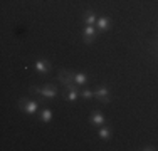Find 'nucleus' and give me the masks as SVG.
I'll return each instance as SVG.
<instances>
[{
    "label": "nucleus",
    "mask_w": 158,
    "mask_h": 151,
    "mask_svg": "<svg viewBox=\"0 0 158 151\" xmlns=\"http://www.w3.org/2000/svg\"><path fill=\"white\" fill-rule=\"evenodd\" d=\"M57 81L61 82L62 86H69V84H73V82H74V79H73V71L61 69V71H59V74H57Z\"/></svg>",
    "instance_id": "9"
},
{
    "label": "nucleus",
    "mask_w": 158,
    "mask_h": 151,
    "mask_svg": "<svg viewBox=\"0 0 158 151\" xmlns=\"http://www.w3.org/2000/svg\"><path fill=\"white\" fill-rule=\"evenodd\" d=\"M46 99H32V97H20L19 99V111L27 116H34L40 111V106L44 104Z\"/></svg>",
    "instance_id": "1"
},
{
    "label": "nucleus",
    "mask_w": 158,
    "mask_h": 151,
    "mask_svg": "<svg viewBox=\"0 0 158 151\" xmlns=\"http://www.w3.org/2000/svg\"><path fill=\"white\" fill-rule=\"evenodd\" d=\"M111 18L108 17V15H101V17H98V22H96V29L99 30V34H104L108 32V30H111Z\"/></svg>",
    "instance_id": "8"
},
{
    "label": "nucleus",
    "mask_w": 158,
    "mask_h": 151,
    "mask_svg": "<svg viewBox=\"0 0 158 151\" xmlns=\"http://www.w3.org/2000/svg\"><path fill=\"white\" fill-rule=\"evenodd\" d=\"M29 91H31L32 94H37L39 97H42V99H56L57 97V88H56V84H51V82H46V84L42 86H31L29 88Z\"/></svg>",
    "instance_id": "2"
},
{
    "label": "nucleus",
    "mask_w": 158,
    "mask_h": 151,
    "mask_svg": "<svg viewBox=\"0 0 158 151\" xmlns=\"http://www.w3.org/2000/svg\"><path fill=\"white\" fill-rule=\"evenodd\" d=\"M140 149H143V151H155L156 148H155L153 145H145V146H143V148H140Z\"/></svg>",
    "instance_id": "15"
},
{
    "label": "nucleus",
    "mask_w": 158,
    "mask_h": 151,
    "mask_svg": "<svg viewBox=\"0 0 158 151\" xmlns=\"http://www.w3.org/2000/svg\"><path fill=\"white\" fill-rule=\"evenodd\" d=\"M94 99H98L103 104H110L111 103V91L108 84H98V88L94 89Z\"/></svg>",
    "instance_id": "4"
},
{
    "label": "nucleus",
    "mask_w": 158,
    "mask_h": 151,
    "mask_svg": "<svg viewBox=\"0 0 158 151\" xmlns=\"http://www.w3.org/2000/svg\"><path fill=\"white\" fill-rule=\"evenodd\" d=\"M82 22H84V25H96L98 17H96L94 10H91V9L84 10V14H82Z\"/></svg>",
    "instance_id": "13"
},
{
    "label": "nucleus",
    "mask_w": 158,
    "mask_h": 151,
    "mask_svg": "<svg viewBox=\"0 0 158 151\" xmlns=\"http://www.w3.org/2000/svg\"><path fill=\"white\" fill-rule=\"evenodd\" d=\"M81 99H84V101L94 99V91L89 89V88H82V89H81Z\"/></svg>",
    "instance_id": "14"
},
{
    "label": "nucleus",
    "mask_w": 158,
    "mask_h": 151,
    "mask_svg": "<svg viewBox=\"0 0 158 151\" xmlns=\"http://www.w3.org/2000/svg\"><path fill=\"white\" fill-rule=\"evenodd\" d=\"M34 71H35L39 76H47V74L52 71L51 60H47V59H44V57L37 59L35 62H34Z\"/></svg>",
    "instance_id": "6"
},
{
    "label": "nucleus",
    "mask_w": 158,
    "mask_h": 151,
    "mask_svg": "<svg viewBox=\"0 0 158 151\" xmlns=\"http://www.w3.org/2000/svg\"><path fill=\"white\" fill-rule=\"evenodd\" d=\"M73 79L79 88H86L88 82H89V76L86 72H73Z\"/></svg>",
    "instance_id": "12"
},
{
    "label": "nucleus",
    "mask_w": 158,
    "mask_h": 151,
    "mask_svg": "<svg viewBox=\"0 0 158 151\" xmlns=\"http://www.w3.org/2000/svg\"><path fill=\"white\" fill-rule=\"evenodd\" d=\"M98 138H99L101 141H110L113 138V129H111V126H108V123L98 129Z\"/></svg>",
    "instance_id": "11"
},
{
    "label": "nucleus",
    "mask_w": 158,
    "mask_h": 151,
    "mask_svg": "<svg viewBox=\"0 0 158 151\" xmlns=\"http://www.w3.org/2000/svg\"><path fill=\"white\" fill-rule=\"evenodd\" d=\"M62 97L67 101V103H74V101H77L79 97H81V89H79V86L76 84V82H73V84H69V86H64Z\"/></svg>",
    "instance_id": "3"
},
{
    "label": "nucleus",
    "mask_w": 158,
    "mask_h": 151,
    "mask_svg": "<svg viewBox=\"0 0 158 151\" xmlns=\"http://www.w3.org/2000/svg\"><path fill=\"white\" fill-rule=\"evenodd\" d=\"M156 51H158V40H156Z\"/></svg>",
    "instance_id": "16"
},
{
    "label": "nucleus",
    "mask_w": 158,
    "mask_h": 151,
    "mask_svg": "<svg viewBox=\"0 0 158 151\" xmlns=\"http://www.w3.org/2000/svg\"><path fill=\"white\" fill-rule=\"evenodd\" d=\"M106 123H108V121H106V116H104L101 111H98V109H94V111L89 114V124H91V126L101 128V126H104Z\"/></svg>",
    "instance_id": "7"
},
{
    "label": "nucleus",
    "mask_w": 158,
    "mask_h": 151,
    "mask_svg": "<svg viewBox=\"0 0 158 151\" xmlns=\"http://www.w3.org/2000/svg\"><path fill=\"white\" fill-rule=\"evenodd\" d=\"M52 118H54V111L51 108H42L39 111V121L42 124H49L52 121Z\"/></svg>",
    "instance_id": "10"
},
{
    "label": "nucleus",
    "mask_w": 158,
    "mask_h": 151,
    "mask_svg": "<svg viewBox=\"0 0 158 151\" xmlns=\"http://www.w3.org/2000/svg\"><path fill=\"white\" fill-rule=\"evenodd\" d=\"M98 34H99V30L96 29V25H86L82 29V42L86 45L94 44V40L98 39Z\"/></svg>",
    "instance_id": "5"
}]
</instances>
